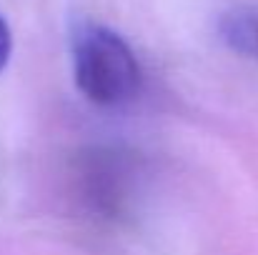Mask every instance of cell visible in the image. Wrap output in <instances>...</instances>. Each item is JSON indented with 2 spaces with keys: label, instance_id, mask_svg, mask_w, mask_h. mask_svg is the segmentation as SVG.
Listing matches in <instances>:
<instances>
[{
  "label": "cell",
  "instance_id": "obj_3",
  "mask_svg": "<svg viewBox=\"0 0 258 255\" xmlns=\"http://www.w3.org/2000/svg\"><path fill=\"white\" fill-rule=\"evenodd\" d=\"M256 43H258V33H256Z\"/></svg>",
  "mask_w": 258,
  "mask_h": 255
},
{
  "label": "cell",
  "instance_id": "obj_1",
  "mask_svg": "<svg viewBox=\"0 0 258 255\" xmlns=\"http://www.w3.org/2000/svg\"><path fill=\"white\" fill-rule=\"evenodd\" d=\"M73 65L81 93L95 105H120L141 90V65L133 50L118 33L103 25L78 30Z\"/></svg>",
  "mask_w": 258,
  "mask_h": 255
},
{
  "label": "cell",
  "instance_id": "obj_2",
  "mask_svg": "<svg viewBox=\"0 0 258 255\" xmlns=\"http://www.w3.org/2000/svg\"><path fill=\"white\" fill-rule=\"evenodd\" d=\"M10 50H13V35H10V28H8L5 18L0 15V70L8 65Z\"/></svg>",
  "mask_w": 258,
  "mask_h": 255
}]
</instances>
